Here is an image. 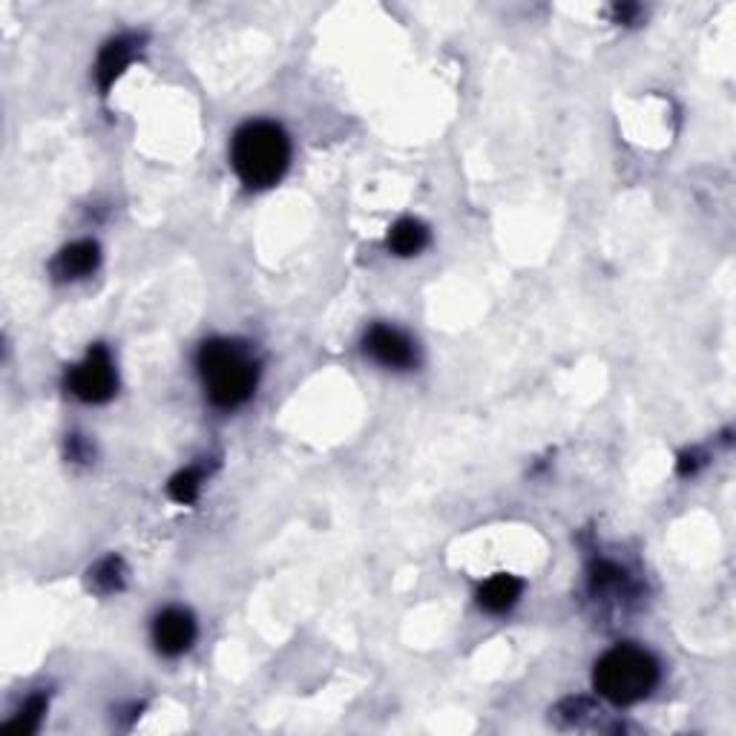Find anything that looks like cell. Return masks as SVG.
<instances>
[{"label": "cell", "instance_id": "9", "mask_svg": "<svg viewBox=\"0 0 736 736\" xmlns=\"http://www.w3.org/2000/svg\"><path fill=\"white\" fill-rule=\"evenodd\" d=\"M524 593V581L509 572H498L493 579H487L478 590V608L487 610L493 615H504L518 604Z\"/></svg>", "mask_w": 736, "mask_h": 736}, {"label": "cell", "instance_id": "6", "mask_svg": "<svg viewBox=\"0 0 736 736\" xmlns=\"http://www.w3.org/2000/svg\"><path fill=\"white\" fill-rule=\"evenodd\" d=\"M196 642V619L182 608H167L153 619V644L162 656H182Z\"/></svg>", "mask_w": 736, "mask_h": 736}, {"label": "cell", "instance_id": "5", "mask_svg": "<svg viewBox=\"0 0 736 736\" xmlns=\"http://www.w3.org/2000/svg\"><path fill=\"white\" fill-rule=\"evenodd\" d=\"M363 349L369 357L386 369H394V372H406L417 365V345L412 343V336H406L394 325H383V322L372 325L363 336Z\"/></svg>", "mask_w": 736, "mask_h": 736}, {"label": "cell", "instance_id": "11", "mask_svg": "<svg viewBox=\"0 0 736 736\" xmlns=\"http://www.w3.org/2000/svg\"><path fill=\"white\" fill-rule=\"evenodd\" d=\"M90 587H93L99 595L122 593L124 587H127V564H124V558H101L99 564L90 570Z\"/></svg>", "mask_w": 736, "mask_h": 736}, {"label": "cell", "instance_id": "14", "mask_svg": "<svg viewBox=\"0 0 736 736\" xmlns=\"http://www.w3.org/2000/svg\"><path fill=\"white\" fill-rule=\"evenodd\" d=\"M66 449H70L72 460H90V458H93V446L84 444V437H81V435H72L70 440H66Z\"/></svg>", "mask_w": 736, "mask_h": 736}, {"label": "cell", "instance_id": "8", "mask_svg": "<svg viewBox=\"0 0 736 736\" xmlns=\"http://www.w3.org/2000/svg\"><path fill=\"white\" fill-rule=\"evenodd\" d=\"M101 262V248L95 239H81V242H72L66 248L58 250V257L52 259L50 271L58 282H75V279H84L99 268Z\"/></svg>", "mask_w": 736, "mask_h": 736}, {"label": "cell", "instance_id": "1", "mask_svg": "<svg viewBox=\"0 0 736 736\" xmlns=\"http://www.w3.org/2000/svg\"><path fill=\"white\" fill-rule=\"evenodd\" d=\"M196 369L201 374L208 401L216 408H239L253 397L259 383V363L253 351L239 340L214 336L196 351Z\"/></svg>", "mask_w": 736, "mask_h": 736}, {"label": "cell", "instance_id": "7", "mask_svg": "<svg viewBox=\"0 0 736 736\" xmlns=\"http://www.w3.org/2000/svg\"><path fill=\"white\" fill-rule=\"evenodd\" d=\"M142 35H118L113 41L104 43V50L99 55V64H95V81H99L101 93H107L115 81L122 79L124 70L133 64V58L142 52Z\"/></svg>", "mask_w": 736, "mask_h": 736}, {"label": "cell", "instance_id": "2", "mask_svg": "<svg viewBox=\"0 0 736 736\" xmlns=\"http://www.w3.org/2000/svg\"><path fill=\"white\" fill-rule=\"evenodd\" d=\"M291 162V138L273 122H248L234 133L230 165L250 190L277 185Z\"/></svg>", "mask_w": 736, "mask_h": 736}, {"label": "cell", "instance_id": "4", "mask_svg": "<svg viewBox=\"0 0 736 736\" xmlns=\"http://www.w3.org/2000/svg\"><path fill=\"white\" fill-rule=\"evenodd\" d=\"M66 388L81 403H93V406L113 401L118 377H115V365L107 345L95 343L79 365H72L70 374H66Z\"/></svg>", "mask_w": 736, "mask_h": 736}, {"label": "cell", "instance_id": "10", "mask_svg": "<svg viewBox=\"0 0 736 736\" xmlns=\"http://www.w3.org/2000/svg\"><path fill=\"white\" fill-rule=\"evenodd\" d=\"M386 245L394 257H417L429 245V228L417 219H401L388 230Z\"/></svg>", "mask_w": 736, "mask_h": 736}, {"label": "cell", "instance_id": "16", "mask_svg": "<svg viewBox=\"0 0 736 736\" xmlns=\"http://www.w3.org/2000/svg\"><path fill=\"white\" fill-rule=\"evenodd\" d=\"M639 12H642V9L633 7V3H628V7H615L613 9V18L619 23H633V18H636Z\"/></svg>", "mask_w": 736, "mask_h": 736}, {"label": "cell", "instance_id": "15", "mask_svg": "<svg viewBox=\"0 0 736 736\" xmlns=\"http://www.w3.org/2000/svg\"><path fill=\"white\" fill-rule=\"evenodd\" d=\"M702 464H705V455H699V452H685L680 460V475H694Z\"/></svg>", "mask_w": 736, "mask_h": 736}, {"label": "cell", "instance_id": "12", "mask_svg": "<svg viewBox=\"0 0 736 736\" xmlns=\"http://www.w3.org/2000/svg\"><path fill=\"white\" fill-rule=\"evenodd\" d=\"M201 480H205V469H201V466L182 469V473L173 475L170 484H167V495H170L176 504H182V507H190V504L199 498Z\"/></svg>", "mask_w": 736, "mask_h": 736}, {"label": "cell", "instance_id": "13", "mask_svg": "<svg viewBox=\"0 0 736 736\" xmlns=\"http://www.w3.org/2000/svg\"><path fill=\"white\" fill-rule=\"evenodd\" d=\"M46 708H50V699L43 694H32L23 702V708L18 711V716L7 725V730L9 734H35V730L41 728Z\"/></svg>", "mask_w": 736, "mask_h": 736}, {"label": "cell", "instance_id": "3", "mask_svg": "<svg viewBox=\"0 0 736 736\" xmlns=\"http://www.w3.org/2000/svg\"><path fill=\"white\" fill-rule=\"evenodd\" d=\"M659 682V662L633 644H619L595 662L593 685L613 705H633L651 696Z\"/></svg>", "mask_w": 736, "mask_h": 736}]
</instances>
